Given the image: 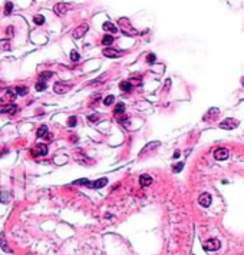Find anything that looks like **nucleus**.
I'll return each mask as SVG.
<instances>
[{
  "label": "nucleus",
  "mask_w": 244,
  "mask_h": 255,
  "mask_svg": "<svg viewBox=\"0 0 244 255\" xmlns=\"http://www.w3.org/2000/svg\"><path fill=\"white\" fill-rule=\"evenodd\" d=\"M238 126V121H236V119H225V121H223L221 123H220V128L221 129H234V128H237Z\"/></svg>",
  "instance_id": "4"
},
{
  "label": "nucleus",
  "mask_w": 244,
  "mask_h": 255,
  "mask_svg": "<svg viewBox=\"0 0 244 255\" xmlns=\"http://www.w3.org/2000/svg\"><path fill=\"white\" fill-rule=\"evenodd\" d=\"M53 76V72H42L40 75H39V80H48L49 78H52Z\"/></svg>",
  "instance_id": "22"
},
{
  "label": "nucleus",
  "mask_w": 244,
  "mask_h": 255,
  "mask_svg": "<svg viewBox=\"0 0 244 255\" xmlns=\"http://www.w3.org/2000/svg\"><path fill=\"white\" fill-rule=\"evenodd\" d=\"M151 184H152V178H151L150 175L144 174L139 176V185H141V186H150Z\"/></svg>",
  "instance_id": "11"
},
{
  "label": "nucleus",
  "mask_w": 244,
  "mask_h": 255,
  "mask_svg": "<svg viewBox=\"0 0 244 255\" xmlns=\"http://www.w3.org/2000/svg\"><path fill=\"white\" fill-rule=\"evenodd\" d=\"M33 22L36 23L38 26H40V25H43V23H45V17H43V16H40V15H36L33 17Z\"/></svg>",
  "instance_id": "28"
},
{
  "label": "nucleus",
  "mask_w": 244,
  "mask_h": 255,
  "mask_svg": "<svg viewBox=\"0 0 244 255\" xmlns=\"http://www.w3.org/2000/svg\"><path fill=\"white\" fill-rule=\"evenodd\" d=\"M89 121H90V122H95V121H98V116H96V115H90Z\"/></svg>",
  "instance_id": "37"
},
{
  "label": "nucleus",
  "mask_w": 244,
  "mask_h": 255,
  "mask_svg": "<svg viewBox=\"0 0 244 255\" xmlns=\"http://www.w3.org/2000/svg\"><path fill=\"white\" fill-rule=\"evenodd\" d=\"M169 85H171V80H167L165 88H164V90H168V89H169Z\"/></svg>",
  "instance_id": "38"
},
{
  "label": "nucleus",
  "mask_w": 244,
  "mask_h": 255,
  "mask_svg": "<svg viewBox=\"0 0 244 255\" xmlns=\"http://www.w3.org/2000/svg\"><path fill=\"white\" fill-rule=\"evenodd\" d=\"M0 112H2V113H9V115L13 116V115H16L17 112H19V106H17L16 103H7L6 106H3L2 109H0Z\"/></svg>",
  "instance_id": "3"
},
{
  "label": "nucleus",
  "mask_w": 244,
  "mask_h": 255,
  "mask_svg": "<svg viewBox=\"0 0 244 255\" xmlns=\"http://www.w3.org/2000/svg\"><path fill=\"white\" fill-rule=\"evenodd\" d=\"M71 88H72V85H69V83H65V82H56L55 86H53V90H55L58 95H63V93H66Z\"/></svg>",
  "instance_id": "2"
},
{
  "label": "nucleus",
  "mask_w": 244,
  "mask_h": 255,
  "mask_svg": "<svg viewBox=\"0 0 244 255\" xmlns=\"http://www.w3.org/2000/svg\"><path fill=\"white\" fill-rule=\"evenodd\" d=\"M104 56H106V57H119L121 52H118V50H115L112 48H106L104 49Z\"/></svg>",
  "instance_id": "10"
},
{
  "label": "nucleus",
  "mask_w": 244,
  "mask_h": 255,
  "mask_svg": "<svg viewBox=\"0 0 244 255\" xmlns=\"http://www.w3.org/2000/svg\"><path fill=\"white\" fill-rule=\"evenodd\" d=\"M30 153H32V156H35V158H38V156H45V155H48V146H46L45 143L35 145L33 148H32V151H30Z\"/></svg>",
  "instance_id": "1"
},
{
  "label": "nucleus",
  "mask_w": 244,
  "mask_h": 255,
  "mask_svg": "<svg viewBox=\"0 0 244 255\" xmlns=\"http://www.w3.org/2000/svg\"><path fill=\"white\" fill-rule=\"evenodd\" d=\"M13 11V3H10V2H7L6 3V6H4V15L9 16Z\"/></svg>",
  "instance_id": "29"
},
{
  "label": "nucleus",
  "mask_w": 244,
  "mask_h": 255,
  "mask_svg": "<svg viewBox=\"0 0 244 255\" xmlns=\"http://www.w3.org/2000/svg\"><path fill=\"white\" fill-rule=\"evenodd\" d=\"M124 113H125V105H124V103H121V102H119V103H117L115 109H113V115L119 118V116H122Z\"/></svg>",
  "instance_id": "15"
},
{
  "label": "nucleus",
  "mask_w": 244,
  "mask_h": 255,
  "mask_svg": "<svg viewBox=\"0 0 244 255\" xmlns=\"http://www.w3.org/2000/svg\"><path fill=\"white\" fill-rule=\"evenodd\" d=\"M0 50H10L9 40H0Z\"/></svg>",
  "instance_id": "27"
},
{
  "label": "nucleus",
  "mask_w": 244,
  "mask_h": 255,
  "mask_svg": "<svg viewBox=\"0 0 244 255\" xmlns=\"http://www.w3.org/2000/svg\"><path fill=\"white\" fill-rule=\"evenodd\" d=\"M182 168H184V163L180 162V163H177V165H174L173 171H174V172H181V169H182Z\"/></svg>",
  "instance_id": "32"
},
{
  "label": "nucleus",
  "mask_w": 244,
  "mask_h": 255,
  "mask_svg": "<svg viewBox=\"0 0 244 255\" xmlns=\"http://www.w3.org/2000/svg\"><path fill=\"white\" fill-rule=\"evenodd\" d=\"M220 248V241L218 239H208L204 244V249L205 251H217Z\"/></svg>",
  "instance_id": "6"
},
{
  "label": "nucleus",
  "mask_w": 244,
  "mask_h": 255,
  "mask_svg": "<svg viewBox=\"0 0 244 255\" xmlns=\"http://www.w3.org/2000/svg\"><path fill=\"white\" fill-rule=\"evenodd\" d=\"M35 88H36V90L42 92V90H45V89L48 88V85H46V82H45V80H39L38 83L35 85Z\"/></svg>",
  "instance_id": "25"
},
{
  "label": "nucleus",
  "mask_w": 244,
  "mask_h": 255,
  "mask_svg": "<svg viewBox=\"0 0 244 255\" xmlns=\"http://www.w3.org/2000/svg\"><path fill=\"white\" fill-rule=\"evenodd\" d=\"M9 201H10V194L6 192V191H2V192H0V202L7 203Z\"/></svg>",
  "instance_id": "18"
},
{
  "label": "nucleus",
  "mask_w": 244,
  "mask_h": 255,
  "mask_svg": "<svg viewBox=\"0 0 244 255\" xmlns=\"http://www.w3.org/2000/svg\"><path fill=\"white\" fill-rule=\"evenodd\" d=\"M154 146H159V142H152V143H148V145H146V146H145V148H144V151L141 152V153H139V155H141V156H142V155H145V153H146V151H150V149H152V148H154Z\"/></svg>",
  "instance_id": "21"
},
{
  "label": "nucleus",
  "mask_w": 244,
  "mask_h": 255,
  "mask_svg": "<svg viewBox=\"0 0 244 255\" xmlns=\"http://www.w3.org/2000/svg\"><path fill=\"white\" fill-rule=\"evenodd\" d=\"M13 32H15L13 26H9L7 29H6V34H7V37H13Z\"/></svg>",
  "instance_id": "34"
},
{
  "label": "nucleus",
  "mask_w": 244,
  "mask_h": 255,
  "mask_svg": "<svg viewBox=\"0 0 244 255\" xmlns=\"http://www.w3.org/2000/svg\"><path fill=\"white\" fill-rule=\"evenodd\" d=\"M228 155H230V152L225 148H218L214 152V158L217 161H225V159H228Z\"/></svg>",
  "instance_id": "8"
},
{
  "label": "nucleus",
  "mask_w": 244,
  "mask_h": 255,
  "mask_svg": "<svg viewBox=\"0 0 244 255\" xmlns=\"http://www.w3.org/2000/svg\"><path fill=\"white\" fill-rule=\"evenodd\" d=\"M119 89L122 90V92H131V90H132L131 82H128V80L121 82V83H119Z\"/></svg>",
  "instance_id": "17"
},
{
  "label": "nucleus",
  "mask_w": 244,
  "mask_h": 255,
  "mask_svg": "<svg viewBox=\"0 0 244 255\" xmlns=\"http://www.w3.org/2000/svg\"><path fill=\"white\" fill-rule=\"evenodd\" d=\"M46 133H48V126L43 125V126H40V128L38 129V132H36V136H38V138L46 136Z\"/></svg>",
  "instance_id": "20"
},
{
  "label": "nucleus",
  "mask_w": 244,
  "mask_h": 255,
  "mask_svg": "<svg viewBox=\"0 0 244 255\" xmlns=\"http://www.w3.org/2000/svg\"><path fill=\"white\" fill-rule=\"evenodd\" d=\"M198 202H200V205H201V207H204V208L210 207V205H211V195H210V194H201V195H200V198H198Z\"/></svg>",
  "instance_id": "9"
},
{
  "label": "nucleus",
  "mask_w": 244,
  "mask_h": 255,
  "mask_svg": "<svg viewBox=\"0 0 244 255\" xmlns=\"http://www.w3.org/2000/svg\"><path fill=\"white\" fill-rule=\"evenodd\" d=\"M241 85H243V86H244V78H243V79H241Z\"/></svg>",
  "instance_id": "40"
},
{
  "label": "nucleus",
  "mask_w": 244,
  "mask_h": 255,
  "mask_svg": "<svg viewBox=\"0 0 244 255\" xmlns=\"http://www.w3.org/2000/svg\"><path fill=\"white\" fill-rule=\"evenodd\" d=\"M88 29H89V26H88L86 23H83V25L78 26L75 30H73V37H75V39H81V37L88 32Z\"/></svg>",
  "instance_id": "7"
},
{
  "label": "nucleus",
  "mask_w": 244,
  "mask_h": 255,
  "mask_svg": "<svg viewBox=\"0 0 244 255\" xmlns=\"http://www.w3.org/2000/svg\"><path fill=\"white\" fill-rule=\"evenodd\" d=\"M106 184H108V179H106V178H101V179H98V181H95L94 184H90V188L99 189V188H102V186H105Z\"/></svg>",
  "instance_id": "14"
},
{
  "label": "nucleus",
  "mask_w": 244,
  "mask_h": 255,
  "mask_svg": "<svg viewBox=\"0 0 244 255\" xmlns=\"http://www.w3.org/2000/svg\"><path fill=\"white\" fill-rule=\"evenodd\" d=\"M79 59H81V55H79L76 50H72L71 52V60L72 62H79Z\"/></svg>",
  "instance_id": "30"
},
{
  "label": "nucleus",
  "mask_w": 244,
  "mask_h": 255,
  "mask_svg": "<svg viewBox=\"0 0 244 255\" xmlns=\"http://www.w3.org/2000/svg\"><path fill=\"white\" fill-rule=\"evenodd\" d=\"M76 123H78V119H76V116H71V118L68 119V125L71 126V128L76 126Z\"/></svg>",
  "instance_id": "31"
},
{
  "label": "nucleus",
  "mask_w": 244,
  "mask_h": 255,
  "mask_svg": "<svg viewBox=\"0 0 244 255\" xmlns=\"http://www.w3.org/2000/svg\"><path fill=\"white\" fill-rule=\"evenodd\" d=\"M16 96H17V92H16V89H7L6 90V95H4V99L6 100H10V102H13V100L16 99Z\"/></svg>",
  "instance_id": "13"
},
{
  "label": "nucleus",
  "mask_w": 244,
  "mask_h": 255,
  "mask_svg": "<svg viewBox=\"0 0 244 255\" xmlns=\"http://www.w3.org/2000/svg\"><path fill=\"white\" fill-rule=\"evenodd\" d=\"M178 156H180V152L177 151V152H175V153H174V158H178Z\"/></svg>",
  "instance_id": "39"
},
{
  "label": "nucleus",
  "mask_w": 244,
  "mask_h": 255,
  "mask_svg": "<svg viewBox=\"0 0 244 255\" xmlns=\"http://www.w3.org/2000/svg\"><path fill=\"white\" fill-rule=\"evenodd\" d=\"M16 92H17V95H20V96H26L27 92H29V89H27L26 86H19V88H16Z\"/></svg>",
  "instance_id": "24"
},
{
  "label": "nucleus",
  "mask_w": 244,
  "mask_h": 255,
  "mask_svg": "<svg viewBox=\"0 0 244 255\" xmlns=\"http://www.w3.org/2000/svg\"><path fill=\"white\" fill-rule=\"evenodd\" d=\"M207 113H208V115H205V116H204V119H205V121H207V119H215L218 116V113H220V109L213 107V109H210Z\"/></svg>",
  "instance_id": "16"
},
{
  "label": "nucleus",
  "mask_w": 244,
  "mask_h": 255,
  "mask_svg": "<svg viewBox=\"0 0 244 255\" xmlns=\"http://www.w3.org/2000/svg\"><path fill=\"white\" fill-rule=\"evenodd\" d=\"M102 27H104V30L105 32H109V33H117L118 32V27L113 25V23L111 22H105L104 25H102Z\"/></svg>",
  "instance_id": "12"
},
{
  "label": "nucleus",
  "mask_w": 244,
  "mask_h": 255,
  "mask_svg": "<svg viewBox=\"0 0 244 255\" xmlns=\"http://www.w3.org/2000/svg\"><path fill=\"white\" fill-rule=\"evenodd\" d=\"M0 245H2V248H3V251L12 252V249L9 248V245L6 244V241H4V235H3V234H0Z\"/></svg>",
  "instance_id": "19"
},
{
  "label": "nucleus",
  "mask_w": 244,
  "mask_h": 255,
  "mask_svg": "<svg viewBox=\"0 0 244 255\" xmlns=\"http://www.w3.org/2000/svg\"><path fill=\"white\" fill-rule=\"evenodd\" d=\"M113 102H115V96H112V95H109V96H106L105 99H104V105H105V106H111Z\"/></svg>",
  "instance_id": "26"
},
{
  "label": "nucleus",
  "mask_w": 244,
  "mask_h": 255,
  "mask_svg": "<svg viewBox=\"0 0 244 255\" xmlns=\"http://www.w3.org/2000/svg\"><path fill=\"white\" fill-rule=\"evenodd\" d=\"M112 43H113V36H111V34H105L104 39H102V44L109 46V44H112Z\"/></svg>",
  "instance_id": "23"
},
{
  "label": "nucleus",
  "mask_w": 244,
  "mask_h": 255,
  "mask_svg": "<svg viewBox=\"0 0 244 255\" xmlns=\"http://www.w3.org/2000/svg\"><path fill=\"white\" fill-rule=\"evenodd\" d=\"M45 139H46V141H52V139H53V135H52V133H46V136H45Z\"/></svg>",
  "instance_id": "36"
},
{
  "label": "nucleus",
  "mask_w": 244,
  "mask_h": 255,
  "mask_svg": "<svg viewBox=\"0 0 244 255\" xmlns=\"http://www.w3.org/2000/svg\"><path fill=\"white\" fill-rule=\"evenodd\" d=\"M69 9H71V6H69L68 3H56L55 7H53V11H55L58 16H63Z\"/></svg>",
  "instance_id": "5"
},
{
  "label": "nucleus",
  "mask_w": 244,
  "mask_h": 255,
  "mask_svg": "<svg viewBox=\"0 0 244 255\" xmlns=\"http://www.w3.org/2000/svg\"><path fill=\"white\" fill-rule=\"evenodd\" d=\"M73 184H76V185H88V186H90V184H89V181H88V179H78V181H75Z\"/></svg>",
  "instance_id": "33"
},
{
  "label": "nucleus",
  "mask_w": 244,
  "mask_h": 255,
  "mask_svg": "<svg viewBox=\"0 0 244 255\" xmlns=\"http://www.w3.org/2000/svg\"><path fill=\"white\" fill-rule=\"evenodd\" d=\"M146 60H148V63H154L155 62V55L154 53H150V55L146 56Z\"/></svg>",
  "instance_id": "35"
}]
</instances>
